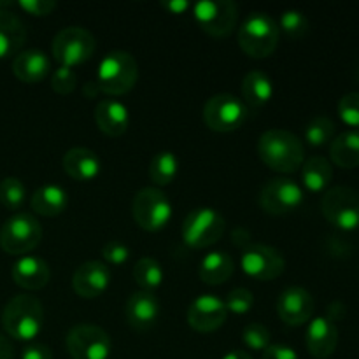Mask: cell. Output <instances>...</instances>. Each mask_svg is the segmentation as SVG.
<instances>
[{"mask_svg":"<svg viewBox=\"0 0 359 359\" xmlns=\"http://www.w3.org/2000/svg\"><path fill=\"white\" fill-rule=\"evenodd\" d=\"M93 118L100 132L109 137H121L130 125L128 107L116 98H104L98 102Z\"/></svg>","mask_w":359,"mask_h":359,"instance_id":"cell-21","label":"cell"},{"mask_svg":"<svg viewBox=\"0 0 359 359\" xmlns=\"http://www.w3.org/2000/svg\"><path fill=\"white\" fill-rule=\"evenodd\" d=\"M346 312H347L346 305L340 304V302H333V304L328 307V319L332 323H337L340 321V319L346 318Z\"/></svg>","mask_w":359,"mask_h":359,"instance_id":"cell-44","label":"cell"},{"mask_svg":"<svg viewBox=\"0 0 359 359\" xmlns=\"http://www.w3.org/2000/svg\"><path fill=\"white\" fill-rule=\"evenodd\" d=\"M111 270L104 262L91 259L77 266L72 276V287L81 298H98L109 290Z\"/></svg>","mask_w":359,"mask_h":359,"instance_id":"cell-17","label":"cell"},{"mask_svg":"<svg viewBox=\"0 0 359 359\" xmlns=\"http://www.w3.org/2000/svg\"><path fill=\"white\" fill-rule=\"evenodd\" d=\"M42 241V226L32 214L14 212L0 228V248L13 256H27Z\"/></svg>","mask_w":359,"mask_h":359,"instance_id":"cell-5","label":"cell"},{"mask_svg":"<svg viewBox=\"0 0 359 359\" xmlns=\"http://www.w3.org/2000/svg\"><path fill=\"white\" fill-rule=\"evenodd\" d=\"M259 207L273 216H284L304 203L305 193L298 182L287 177L270 179L259 191Z\"/></svg>","mask_w":359,"mask_h":359,"instance_id":"cell-14","label":"cell"},{"mask_svg":"<svg viewBox=\"0 0 359 359\" xmlns=\"http://www.w3.org/2000/svg\"><path fill=\"white\" fill-rule=\"evenodd\" d=\"M179 174V160L172 151H160L151 158L149 177L156 186H167L174 182Z\"/></svg>","mask_w":359,"mask_h":359,"instance_id":"cell-30","label":"cell"},{"mask_svg":"<svg viewBox=\"0 0 359 359\" xmlns=\"http://www.w3.org/2000/svg\"><path fill=\"white\" fill-rule=\"evenodd\" d=\"M241 266L248 277L266 283V280H273L283 276L286 269V259L283 252L272 245L249 242L245 248H242Z\"/></svg>","mask_w":359,"mask_h":359,"instance_id":"cell-11","label":"cell"},{"mask_svg":"<svg viewBox=\"0 0 359 359\" xmlns=\"http://www.w3.org/2000/svg\"><path fill=\"white\" fill-rule=\"evenodd\" d=\"M51 72V58L41 49H25L13 58V74L20 81L35 84Z\"/></svg>","mask_w":359,"mask_h":359,"instance_id":"cell-23","label":"cell"},{"mask_svg":"<svg viewBox=\"0 0 359 359\" xmlns=\"http://www.w3.org/2000/svg\"><path fill=\"white\" fill-rule=\"evenodd\" d=\"M30 205L39 216L55 217L69 207V193L58 184H44L32 195Z\"/></svg>","mask_w":359,"mask_h":359,"instance_id":"cell-25","label":"cell"},{"mask_svg":"<svg viewBox=\"0 0 359 359\" xmlns=\"http://www.w3.org/2000/svg\"><path fill=\"white\" fill-rule=\"evenodd\" d=\"M333 181V167L325 156H312L302 165V182L311 193H323Z\"/></svg>","mask_w":359,"mask_h":359,"instance_id":"cell-28","label":"cell"},{"mask_svg":"<svg viewBox=\"0 0 359 359\" xmlns=\"http://www.w3.org/2000/svg\"><path fill=\"white\" fill-rule=\"evenodd\" d=\"M339 116L346 125L359 130V93H347L339 102Z\"/></svg>","mask_w":359,"mask_h":359,"instance_id":"cell-37","label":"cell"},{"mask_svg":"<svg viewBox=\"0 0 359 359\" xmlns=\"http://www.w3.org/2000/svg\"><path fill=\"white\" fill-rule=\"evenodd\" d=\"M279 25L269 13L249 14L238 28V46L251 58H266L279 44Z\"/></svg>","mask_w":359,"mask_h":359,"instance_id":"cell-4","label":"cell"},{"mask_svg":"<svg viewBox=\"0 0 359 359\" xmlns=\"http://www.w3.org/2000/svg\"><path fill=\"white\" fill-rule=\"evenodd\" d=\"M249 118V107L242 98L230 93H217L203 105V123L212 132L230 133L241 128Z\"/></svg>","mask_w":359,"mask_h":359,"instance_id":"cell-6","label":"cell"},{"mask_svg":"<svg viewBox=\"0 0 359 359\" xmlns=\"http://www.w3.org/2000/svg\"><path fill=\"white\" fill-rule=\"evenodd\" d=\"M132 214L142 230L160 231L172 219V203L160 188L147 186L133 196Z\"/></svg>","mask_w":359,"mask_h":359,"instance_id":"cell-10","label":"cell"},{"mask_svg":"<svg viewBox=\"0 0 359 359\" xmlns=\"http://www.w3.org/2000/svg\"><path fill=\"white\" fill-rule=\"evenodd\" d=\"M235 270L233 258L224 251H212L200 262L198 276L209 286H219L231 277Z\"/></svg>","mask_w":359,"mask_h":359,"instance_id":"cell-26","label":"cell"},{"mask_svg":"<svg viewBox=\"0 0 359 359\" xmlns=\"http://www.w3.org/2000/svg\"><path fill=\"white\" fill-rule=\"evenodd\" d=\"M242 342L252 351H265L272 344V335L266 326L259 323H249L242 332Z\"/></svg>","mask_w":359,"mask_h":359,"instance_id":"cell-35","label":"cell"},{"mask_svg":"<svg viewBox=\"0 0 359 359\" xmlns=\"http://www.w3.org/2000/svg\"><path fill=\"white\" fill-rule=\"evenodd\" d=\"M228 311L224 300L216 294H200L189 304L188 325L195 332L212 333L226 323Z\"/></svg>","mask_w":359,"mask_h":359,"instance_id":"cell-15","label":"cell"},{"mask_svg":"<svg viewBox=\"0 0 359 359\" xmlns=\"http://www.w3.org/2000/svg\"><path fill=\"white\" fill-rule=\"evenodd\" d=\"M305 346L316 359H328L339 346V330L328 318H314L309 321Z\"/></svg>","mask_w":359,"mask_h":359,"instance_id":"cell-18","label":"cell"},{"mask_svg":"<svg viewBox=\"0 0 359 359\" xmlns=\"http://www.w3.org/2000/svg\"><path fill=\"white\" fill-rule=\"evenodd\" d=\"M226 221L212 207H198L182 221V241L193 249H203L216 244L224 233Z\"/></svg>","mask_w":359,"mask_h":359,"instance_id":"cell-8","label":"cell"},{"mask_svg":"<svg viewBox=\"0 0 359 359\" xmlns=\"http://www.w3.org/2000/svg\"><path fill=\"white\" fill-rule=\"evenodd\" d=\"M163 269L154 258H140L133 266V279L139 284L140 291L154 293L163 283Z\"/></svg>","mask_w":359,"mask_h":359,"instance_id":"cell-31","label":"cell"},{"mask_svg":"<svg viewBox=\"0 0 359 359\" xmlns=\"http://www.w3.org/2000/svg\"><path fill=\"white\" fill-rule=\"evenodd\" d=\"M95 49H97V41L83 27L63 28L51 42L55 62H58L60 67H69V69L86 63L93 56Z\"/></svg>","mask_w":359,"mask_h":359,"instance_id":"cell-7","label":"cell"},{"mask_svg":"<svg viewBox=\"0 0 359 359\" xmlns=\"http://www.w3.org/2000/svg\"><path fill=\"white\" fill-rule=\"evenodd\" d=\"M279 30H283L287 37L300 39L309 32V20L302 11L287 9L279 16Z\"/></svg>","mask_w":359,"mask_h":359,"instance_id":"cell-34","label":"cell"},{"mask_svg":"<svg viewBox=\"0 0 359 359\" xmlns=\"http://www.w3.org/2000/svg\"><path fill=\"white\" fill-rule=\"evenodd\" d=\"M65 346L72 359H109L111 337L95 325H77L65 337Z\"/></svg>","mask_w":359,"mask_h":359,"instance_id":"cell-13","label":"cell"},{"mask_svg":"<svg viewBox=\"0 0 359 359\" xmlns=\"http://www.w3.org/2000/svg\"><path fill=\"white\" fill-rule=\"evenodd\" d=\"M262 359H298V354L290 346H284V344H270L263 351Z\"/></svg>","mask_w":359,"mask_h":359,"instance_id":"cell-41","label":"cell"},{"mask_svg":"<svg viewBox=\"0 0 359 359\" xmlns=\"http://www.w3.org/2000/svg\"><path fill=\"white\" fill-rule=\"evenodd\" d=\"M83 91L88 98H95L98 93H100V88H98V84L95 83V79H93V81H88V83L84 84Z\"/></svg>","mask_w":359,"mask_h":359,"instance_id":"cell-46","label":"cell"},{"mask_svg":"<svg viewBox=\"0 0 359 359\" xmlns=\"http://www.w3.org/2000/svg\"><path fill=\"white\" fill-rule=\"evenodd\" d=\"M125 318L133 330L147 332L156 325L158 318H160L158 298L147 291H135L126 302Z\"/></svg>","mask_w":359,"mask_h":359,"instance_id":"cell-19","label":"cell"},{"mask_svg":"<svg viewBox=\"0 0 359 359\" xmlns=\"http://www.w3.org/2000/svg\"><path fill=\"white\" fill-rule=\"evenodd\" d=\"M191 9L198 27L212 37H228L237 27L238 7L231 0H202Z\"/></svg>","mask_w":359,"mask_h":359,"instance_id":"cell-12","label":"cell"},{"mask_svg":"<svg viewBox=\"0 0 359 359\" xmlns=\"http://www.w3.org/2000/svg\"><path fill=\"white\" fill-rule=\"evenodd\" d=\"M51 88L58 95H70L77 88V74L69 67H58L53 72Z\"/></svg>","mask_w":359,"mask_h":359,"instance_id":"cell-38","label":"cell"},{"mask_svg":"<svg viewBox=\"0 0 359 359\" xmlns=\"http://www.w3.org/2000/svg\"><path fill=\"white\" fill-rule=\"evenodd\" d=\"M332 161L340 168L359 167V130L340 133L330 144Z\"/></svg>","mask_w":359,"mask_h":359,"instance_id":"cell-29","label":"cell"},{"mask_svg":"<svg viewBox=\"0 0 359 359\" xmlns=\"http://www.w3.org/2000/svg\"><path fill=\"white\" fill-rule=\"evenodd\" d=\"M18 7L32 16H48L56 9V2L53 0H20Z\"/></svg>","mask_w":359,"mask_h":359,"instance_id":"cell-40","label":"cell"},{"mask_svg":"<svg viewBox=\"0 0 359 359\" xmlns=\"http://www.w3.org/2000/svg\"><path fill=\"white\" fill-rule=\"evenodd\" d=\"M63 170L67 175L79 182H90L100 174V158L88 147H72L63 154Z\"/></svg>","mask_w":359,"mask_h":359,"instance_id":"cell-22","label":"cell"},{"mask_svg":"<svg viewBox=\"0 0 359 359\" xmlns=\"http://www.w3.org/2000/svg\"><path fill=\"white\" fill-rule=\"evenodd\" d=\"M27 198V188L18 177H6L0 181V203L9 210H20Z\"/></svg>","mask_w":359,"mask_h":359,"instance_id":"cell-33","label":"cell"},{"mask_svg":"<svg viewBox=\"0 0 359 359\" xmlns=\"http://www.w3.org/2000/svg\"><path fill=\"white\" fill-rule=\"evenodd\" d=\"M102 258H104L105 265H123V263L128 262L130 249L128 245L123 244V242L112 241L104 245V249H102Z\"/></svg>","mask_w":359,"mask_h":359,"instance_id":"cell-39","label":"cell"},{"mask_svg":"<svg viewBox=\"0 0 359 359\" xmlns=\"http://www.w3.org/2000/svg\"><path fill=\"white\" fill-rule=\"evenodd\" d=\"M258 154L266 167L280 174L298 170L305 160L300 137L284 128H270L262 133L258 140Z\"/></svg>","mask_w":359,"mask_h":359,"instance_id":"cell-1","label":"cell"},{"mask_svg":"<svg viewBox=\"0 0 359 359\" xmlns=\"http://www.w3.org/2000/svg\"><path fill=\"white\" fill-rule=\"evenodd\" d=\"M242 97L248 107H263L273 97L272 79L263 70H251L242 81Z\"/></svg>","mask_w":359,"mask_h":359,"instance_id":"cell-27","label":"cell"},{"mask_svg":"<svg viewBox=\"0 0 359 359\" xmlns=\"http://www.w3.org/2000/svg\"><path fill=\"white\" fill-rule=\"evenodd\" d=\"M335 139V123L326 116H318L305 128V140L311 146L321 147Z\"/></svg>","mask_w":359,"mask_h":359,"instance_id":"cell-32","label":"cell"},{"mask_svg":"<svg viewBox=\"0 0 359 359\" xmlns=\"http://www.w3.org/2000/svg\"><path fill=\"white\" fill-rule=\"evenodd\" d=\"M224 305H226V311L231 312V314L244 316L248 314L252 309V305H255V297H252L251 291L245 290V287H237V290L228 293Z\"/></svg>","mask_w":359,"mask_h":359,"instance_id":"cell-36","label":"cell"},{"mask_svg":"<svg viewBox=\"0 0 359 359\" xmlns=\"http://www.w3.org/2000/svg\"><path fill=\"white\" fill-rule=\"evenodd\" d=\"M161 7L167 9L170 14H184L193 7V4L186 2V0H168V2H161Z\"/></svg>","mask_w":359,"mask_h":359,"instance_id":"cell-43","label":"cell"},{"mask_svg":"<svg viewBox=\"0 0 359 359\" xmlns=\"http://www.w3.org/2000/svg\"><path fill=\"white\" fill-rule=\"evenodd\" d=\"M2 326L9 337L30 342L44 326V307L39 298L32 294H16L2 311Z\"/></svg>","mask_w":359,"mask_h":359,"instance_id":"cell-2","label":"cell"},{"mask_svg":"<svg viewBox=\"0 0 359 359\" xmlns=\"http://www.w3.org/2000/svg\"><path fill=\"white\" fill-rule=\"evenodd\" d=\"M27 41L23 21L9 9H0V60L16 56Z\"/></svg>","mask_w":359,"mask_h":359,"instance_id":"cell-24","label":"cell"},{"mask_svg":"<svg viewBox=\"0 0 359 359\" xmlns=\"http://www.w3.org/2000/svg\"><path fill=\"white\" fill-rule=\"evenodd\" d=\"M323 216L342 231L359 228V191L349 186H333L321 200Z\"/></svg>","mask_w":359,"mask_h":359,"instance_id":"cell-9","label":"cell"},{"mask_svg":"<svg viewBox=\"0 0 359 359\" xmlns=\"http://www.w3.org/2000/svg\"><path fill=\"white\" fill-rule=\"evenodd\" d=\"M139 79V63L128 51L107 53L98 63V72L95 83L100 88V93L109 97H119L133 90Z\"/></svg>","mask_w":359,"mask_h":359,"instance_id":"cell-3","label":"cell"},{"mask_svg":"<svg viewBox=\"0 0 359 359\" xmlns=\"http://www.w3.org/2000/svg\"><path fill=\"white\" fill-rule=\"evenodd\" d=\"M277 314L286 325L302 326L309 323L314 316V298L305 287H286L277 298Z\"/></svg>","mask_w":359,"mask_h":359,"instance_id":"cell-16","label":"cell"},{"mask_svg":"<svg viewBox=\"0 0 359 359\" xmlns=\"http://www.w3.org/2000/svg\"><path fill=\"white\" fill-rule=\"evenodd\" d=\"M223 359H252V358H251V354L245 353V351L233 349V351H230V353L224 354Z\"/></svg>","mask_w":359,"mask_h":359,"instance_id":"cell-47","label":"cell"},{"mask_svg":"<svg viewBox=\"0 0 359 359\" xmlns=\"http://www.w3.org/2000/svg\"><path fill=\"white\" fill-rule=\"evenodd\" d=\"M0 359H14V347L6 335L0 333Z\"/></svg>","mask_w":359,"mask_h":359,"instance_id":"cell-45","label":"cell"},{"mask_svg":"<svg viewBox=\"0 0 359 359\" xmlns=\"http://www.w3.org/2000/svg\"><path fill=\"white\" fill-rule=\"evenodd\" d=\"M21 359H53V353L44 344H32V346L25 347Z\"/></svg>","mask_w":359,"mask_h":359,"instance_id":"cell-42","label":"cell"},{"mask_svg":"<svg viewBox=\"0 0 359 359\" xmlns=\"http://www.w3.org/2000/svg\"><path fill=\"white\" fill-rule=\"evenodd\" d=\"M11 276L16 286L27 291H37L48 286L51 279V269L48 262L39 256H23L13 265Z\"/></svg>","mask_w":359,"mask_h":359,"instance_id":"cell-20","label":"cell"}]
</instances>
